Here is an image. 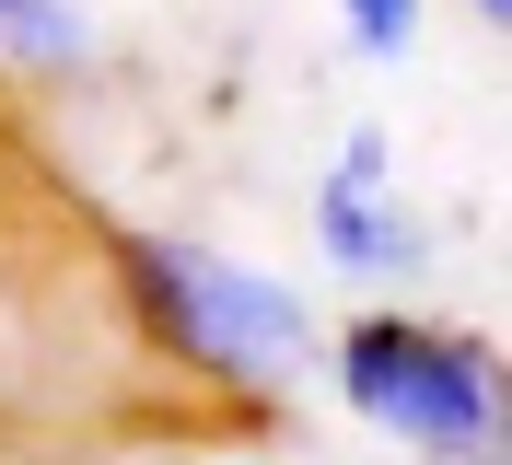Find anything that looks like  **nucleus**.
I'll return each instance as SVG.
<instances>
[{"label": "nucleus", "mask_w": 512, "mask_h": 465, "mask_svg": "<svg viewBox=\"0 0 512 465\" xmlns=\"http://www.w3.org/2000/svg\"><path fill=\"white\" fill-rule=\"evenodd\" d=\"M117 279H128L140 338H152L163 361H187L198 384H222V396H291V384L326 361L315 303H303L280 268L233 256V245H198V233H117Z\"/></svg>", "instance_id": "f257e3e1"}, {"label": "nucleus", "mask_w": 512, "mask_h": 465, "mask_svg": "<svg viewBox=\"0 0 512 465\" xmlns=\"http://www.w3.org/2000/svg\"><path fill=\"white\" fill-rule=\"evenodd\" d=\"M326 384L361 431H384L408 465H501V349L454 314L373 303L326 338Z\"/></svg>", "instance_id": "f03ea898"}, {"label": "nucleus", "mask_w": 512, "mask_h": 465, "mask_svg": "<svg viewBox=\"0 0 512 465\" xmlns=\"http://www.w3.org/2000/svg\"><path fill=\"white\" fill-rule=\"evenodd\" d=\"M315 245H326V268L350 279V291H396V279L431 268V221L396 198V140L373 117L338 140V163L315 186Z\"/></svg>", "instance_id": "7ed1b4c3"}, {"label": "nucleus", "mask_w": 512, "mask_h": 465, "mask_svg": "<svg viewBox=\"0 0 512 465\" xmlns=\"http://www.w3.org/2000/svg\"><path fill=\"white\" fill-rule=\"evenodd\" d=\"M94 12L82 0H0V70H35V82H70L94 70Z\"/></svg>", "instance_id": "20e7f679"}, {"label": "nucleus", "mask_w": 512, "mask_h": 465, "mask_svg": "<svg viewBox=\"0 0 512 465\" xmlns=\"http://www.w3.org/2000/svg\"><path fill=\"white\" fill-rule=\"evenodd\" d=\"M326 12H338V35H350L361 59H408L419 24H431V0H326Z\"/></svg>", "instance_id": "39448f33"}, {"label": "nucleus", "mask_w": 512, "mask_h": 465, "mask_svg": "<svg viewBox=\"0 0 512 465\" xmlns=\"http://www.w3.org/2000/svg\"><path fill=\"white\" fill-rule=\"evenodd\" d=\"M466 12H478V24H512V0H466Z\"/></svg>", "instance_id": "423d86ee"}]
</instances>
